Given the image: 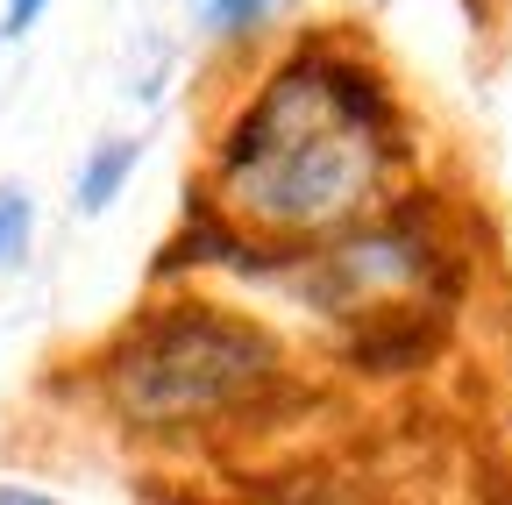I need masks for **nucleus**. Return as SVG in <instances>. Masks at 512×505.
<instances>
[{"label":"nucleus","mask_w":512,"mask_h":505,"mask_svg":"<svg viewBox=\"0 0 512 505\" xmlns=\"http://www.w3.org/2000/svg\"><path fill=\"white\" fill-rule=\"evenodd\" d=\"M399 150L392 86L335 43H299L228 121L214 200L271 242L328 249L384 200Z\"/></svg>","instance_id":"obj_1"},{"label":"nucleus","mask_w":512,"mask_h":505,"mask_svg":"<svg viewBox=\"0 0 512 505\" xmlns=\"http://www.w3.org/2000/svg\"><path fill=\"white\" fill-rule=\"evenodd\" d=\"M285 385V342L242 313L171 306L107 356V392L136 427H221Z\"/></svg>","instance_id":"obj_2"},{"label":"nucleus","mask_w":512,"mask_h":505,"mask_svg":"<svg viewBox=\"0 0 512 505\" xmlns=\"http://www.w3.org/2000/svg\"><path fill=\"white\" fill-rule=\"evenodd\" d=\"M136 157H143V143H128V136L100 143V150L86 157V171H79V214H107V207L121 200L128 171H136Z\"/></svg>","instance_id":"obj_3"},{"label":"nucleus","mask_w":512,"mask_h":505,"mask_svg":"<svg viewBox=\"0 0 512 505\" xmlns=\"http://www.w3.org/2000/svg\"><path fill=\"white\" fill-rule=\"evenodd\" d=\"M29 235H36V207L22 185H0V271H15L29 257Z\"/></svg>","instance_id":"obj_4"},{"label":"nucleus","mask_w":512,"mask_h":505,"mask_svg":"<svg viewBox=\"0 0 512 505\" xmlns=\"http://www.w3.org/2000/svg\"><path fill=\"white\" fill-rule=\"evenodd\" d=\"M278 8L285 0H200V15H207L214 36H249V29H264Z\"/></svg>","instance_id":"obj_5"},{"label":"nucleus","mask_w":512,"mask_h":505,"mask_svg":"<svg viewBox=\"0 0 512 505\" xmlns=\"http://www.w3.org/2000/svg\"><path fill=\"white\" fill-rule=\"evenodd\" d=\"M50 8V0H8V15H0V29L8 36H22V29H36V15Z\"/></svg>","instance_id":"obj_6"},{"label":"nucleus","mask_w":512,"mask_h":505,"mask_svg":"<svg viewBox=\"0 0 512 505\" xmlns=\"http://www.w3.org/2000/svg\"><path fill=\"white\" fill-rule=\"evenodd\" d=\"M0 505H64V498H50L36 484H0Z\"/></svg>","instance_id":"obj_7"},{"label":"nucleus","mask_w":512,"mask_h":505,"mask_svg":"<svg viewBox=\"0 0 512 505\" xmlns=\"http://www.w3.org/2000/svg\"><path fill=\"white\" fill-rule=\"evenodd\" d=\"M306 505H335V498H306Z\"/></svg>","instance_id":"obj_8"}]
</instances>
